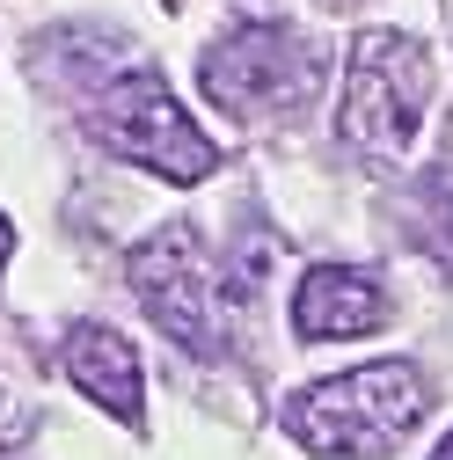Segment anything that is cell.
I'll return each instance as SVG.
<instances>
[{
	"mask_svg": "<svg viewBox=\"0 0 453 460\" xmlns=\"http://www.w3.org/2000/svg\"><path fill=\"white\" fill-rule=\"evenodd\" d=\"M431 410V387L417 366H359L344 380H315L286 402V431L307 453H344V460H373L387 446H403V431Z\"/></svg>",
	"mask_w": 453,
	"mask_h": 460,
	"instance_id": "obj_1",
	"label": "cell"
},
{
	"mask_svg": "<svg viewBox=\"0 0 453 460\" xmlns=\"http://www.w3.org/2000/svg\"><path fill=\"white\" fill-rule=\"evenodd\" d=\"M431 95V59L424 44L403 30H366L351 44V74H344V102H336V132H344L351 154L366 161H395L417 139Z\"/></svg>",
	"mask_w": 453,
	"mask_h": 460,
	"instance_id": "obj_2",
	"label": "cell"
},
{
	"mask_svg": "<svg viewBox=\"0 0 453 460\" xmlns=\"http://www.w3.org/2000/svg\"><path fill=\"white\" fill-rule=\"evenodd\" d=\"M132 293L183 351H198V358L226 351V270H212V256L191 226H161L154 242H139Z\"/></svg>",
	"mask_w": 453,
	"mask_h": 460,
	"instance_id": "obj_3",
	"label": "cell"
},
{
	"mask_svg": "<svg viewBox=\"0 0 453 460\" xmlns=\"http://www.w3.org/2000/svg\"><path fill=\"white\" fill-rule=\"evenodd\" d=\"M88 125H95V139H102L110 154L154 168L161 183H205L212 161H219L212 139L183 118V102L168 95L161 74H125V81H110Z\"/></svg>",
	"mask_w": 453,
	"mask_h": 460,
	"instance_id": "obj_4",
	"label": "cell"
},
{
	"mask_svg": "<svg viewBox=\"0 0 453 460\" xmlns=\"http://www.w3.org/2000/svg\"><path fill=\"white\" fill-rule=\"evenodd\" d=\"M205 95L226 118H278V110H300L315 88V51L286 30V22H242L226 30L205 59H198Z\"/></svg>",
	"mask_w": 453,
	"mask_h": 460,
	"instance_id": "obj_5",
	"label": "cell"
},
{
	"mask_svg": "<svg viewBox=\"0 0 453 460\" xmlns=\"http://www.w3.org/2000/svg\"><path fill=\"white\" fill-rule=\"evenodd\" d=\"M387 322V293L380 278L351 270V263H315L293 293V329L307 343H329V336H366Z\"/></svg>",
	"mask_w": 453,
	"mask_h": 460,
	"instance_id": "obj_6",
	"label": "cell"
},
{
	"mask_svg": "<svg viewBox=\"0 0 453 460\" xmlns=\"http://www.w3.org/2000/svg\"><path fill=\"white\" fill-rule=\"evenodd\" d=\"M67 380H81V394L102 402V410L125 417V424H139V410H147L132 343H125L118 329H102V322H81V329L67 336Z\"/></svg>",
	"mask_w": 453,
	"mask_h": 460,
	"instance_id": "obj_7",
	"label": "cell"
},
{
	"mask_svg": "<svg viewBox=\"0 0 453 460\" xmlns=\"http://www.w3.org/2000/svg\"><path fill=\"white\" fill-rule=\"evenodd\" d=\"M30 431H37V410H30V402H15L8 387H0V460H22Z\"/></svg>",
	"mask_w": 453,
	"mask_h": 460,
	"instance_id": "obj_8",
	"label": "cell"
},
{
	"mask_svg": "<svg viewBox=\"0 0 453 460\" xmlns=\"http://www.w3.org/2000/svg\"><path fill=\"white\" fill-rule=\"evenodd\" d=\"M8 249H15V226H8V219H0V263H8Z\"/></svg>",
	"mask_w": 453,
	"mask_h": 460,
	"instance_id": "obj_9",
	"label": "cell"
},
{
	"mask_svg": "<svg viewBox=\"0 0 453 460\" xmlns=\"http://www.w3.org/2000/svg\"><path fill=\"white\" fill-rule=\"evenodd\" d=\"M431 460H453V431H446V438H439V453H431Z\"/></svg>",
	"mask_w": 453,
	"mask_h": 460,
	"instance_id": "obj_10",
	"label": "cell"
},
{
	"mask_svg": "<svg viewBox=\"0 0 453 460\" xmlns=\"http://www.w3.org/2000/svg\"><path fill=\"white\" fill-rule=\"evenodd\" d=\"M322 8H359V0H322Z\"/></svg>",
	"mask_w": 453,
	"mask_h": 460,
	"instance_id": "obj_11",
	"label": "cell"
}]
</instances>
